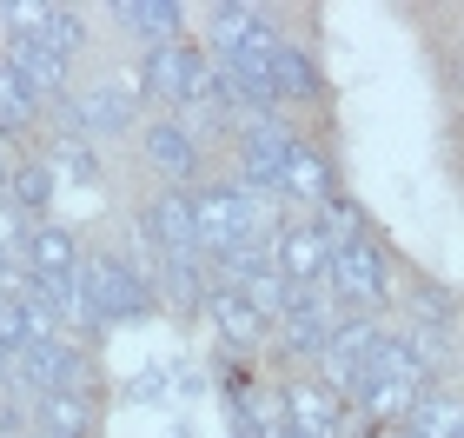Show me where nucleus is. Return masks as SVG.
I'll use <instances>...</instances> for the list:
<instances>
[{"instance_id":"20","label":"nucleus","mask_w":464,"mask_h":438,"mask_svg":"<svg viewBox=\"0 0 464 438\" xmlns=\"http://www.w3.org/2000/svg\"><path fill=\"white\" fill-rule=\"evenodd\" d=\"M0 392H7V352H0Z\"/></svg>"},{"instance_id":"16","label":"nucleus","mask_w":464,"mask_h":438,"mask_svg":"<svg viewBox=\"0 0 464 438\" xmlns=\"http://www.w3.org/2000/svg\"><path fill=\"white\" fill-rule=\"evenodd\" d=\"M405 425L425 432V438H464V399H458V392H425Z\"/></svg>"},{"instance_id":"14","label":"nucleus","mask_w":464,"mask_h":438,"mask_svg":"<svg viewBox=\"0 0 464 438\" xmlns=\"http://www.w3.org/2000/svg\"><path fill=\"white\" fill-rule=\"evenodd\" d=\"M53 186H60V173H53L47 160H20L14 180H7V206L27 226H40V219H47V206H53Z\"/></svg>"},{"instance_id":"8","label":"nucleus","mask_w":464,"mask_h":438,"mask_svg":"<svg viewBox=\"0 0 464 438\" xmlns=\"http://www.w3.org/2000/svg\"><path fill=\"white\" fill-rule=\"evenodd\" d=\"M285 419H292V432H305V438H345L352 399L339 385H325V379H299L285 392Z\"/></svg>"},{"instance_id":"9","label":"nucleus","mask_w":464,"mask_h":438,"mask_svg":"<svg viewBox=\"0 0 464 438\" xmlns=\"http://www.w3.org/2000/svg\"><path fill=\"white\" fill-rule=\"evenodd\" d=\"M20 266H27L34 279H47V286H67V279H80L87 253H80L73 226H53V219H40V226H27V239H20Z\"/></svg>"},{"instance_id":"11","label":"nucleus","mask_w":464,"mask_h":438,"mask_svg":"<svg viewBox=\"0 0 464 438\" xmlns=\"http://www.w3.org/2000/svg\"><path fill=\"white\" fill-rule=\"evenodd\" d=\"M279 186H285V200L312 206V213H319L325 200H339V186H332V166H325V153H319V146H312L305 133L292 140V153H285V173H279Z\"/></svg>"},{"instance_id":"2","label":"nucleus","mask_w":464,"mask_h":438,"mask_svg":"<svg viewBox=\"0 0 464 438\" xmlns=\"http://www.w3.org/2000/svg\"><path fill=\"white\" fill-rule=\"evenodd\" d=\"M80 292L93 299L100 326H133V319H153L160 312V286H153V273H146L133 253H87Z\"/></svg>"},{"instance_id":"17","label":"nucleus","mask_w":464,"mask_h":438,"mask_svg":"<svg viewBox=\"0 0 464 438\" xmlns=\"http://www.w3.org/2000/svg\"><path fill=\"white\" fill-rule=\"evenodd\" d=\"M27 40H40V47H53L60 60H73L80 47H87V14H80V7H47V20H40V34H27Z\"/></svg>"},{"instance_id":"12","label":"nucleus","mask_w":464,"mask_h":438,"mask_svg":"<svg viewBox=\"0 0 464 438\" xmlns=\"http://www.w3.org/2000/svg\"><path fill=\"white\" fill-rule=\"evenodd\" d=\"M0 60H7L34 93H47V100L67 93V60H60L53 47H40V40H7V54H0Z\"/></svg>"},{"instance_id":"15","label":"nucleus","mask_w":464,"mask_h":438,"mask_svg":"<svg viewBox=\"0 0 464 438\" xmlns=\"http://www.w3.org/2000/svg\"><path fill=\"white\" fill-rule=\"evenodd\" d=\"M40 160H47L60 180H73V186H93V180H100L93 140H80V133H67V127H53V133H47V153H40Z\"/></svg>"},{"instance_id":"10","label":"nucleus","mask_w":464,"mask_h":438,"mask_svg":"<svg viewBox=\"0 0 464 438\" xmlns=\"http://www.w3.org/2000/svg\"><path fill=\"white\" fill-rule=\"evenodd\" d=\"M206 319H213L219 346L232 352V359H246V352H259V346L272 339V319L246 299V292H226V286L213 292V299H206Z\"/></svg>"},{"instance_id":"23","label":"nucleus","mask_w":464,"mask_h":438,"mask_svg":"<svg viewBox=\"0 0 464 438\" xmlns=\"http://www.w3.org/2000/svg\"><path fill=\"white\" fill-rule=\"evenodd\" d=\"M0 312H7V292H0Z\"/></svg>"},{"instance_id":"3","label":"nucleus","mask_w":464,"mask_h":438,"mask_svg":"<svg viewBox=\"0 0 464 438\" xmlns=\"http://www.w3.org/2000/svg\"><path fill=\"white\" fill-rule=\"evenodd\" d=\"M133 239L146 246V259H199V226H193V193H153L133 219Z\"/></svg>"},{"instance_id":"4","label":"nucleus","mask_w":464,"mask_h":438,"mask_svg":"<svg viewBox=\"0 0 464 438\" xmlns=\"http://www.w3.org/2000/svg\"><path fill=\"white\" fill-rule=\"evenodd\" d=\"M332 292H339V306H352V312H365L392 292V266H385L372 233L332 239Z\"/></svg>"},{"instance_id":"18","label":"nucleus","mask_w":464,"mask_h":438,"mask_svg":"<svg viewBox=\"0 0 464 438\" xmlns=\"http://www.w3.org/2000/svg\"><path fill=\"white\" fill-rule=\"evenodd\" d=\"M365 438H425V432H411V425H372Z\"/></svg>"},{"instance_id":"19","label":"nucleus","mask_w":464,"mask_h":438,"mask_svg":"<svg viewBox=\"0 0 464 438\" xmlns=\"http://www.w3.org/2000/svg\"><path fill=\"white\" fill-rule=\"evenodd\" d=\"M7 180H14V160H7V140H0V206H7Z\"/></svg>"},{"instance_id":"21","label":"nucleus","mask_w":464,"mask_h":438,"mask_svg":"<svg viewBox=\"0 0 464 438\" xmlns=\"http://www.w3.org/2000/svg\"><path fill=\"white\" fill-rule=\"evenodd\" d=\"M34 438H67V432H47V425H40V432H34Z\"/></svg>"},{"instance_id":"13","label":"nucleus","mask_w":464,"mask_h":438,"mask_svg":"<svg viewBox=\"0 0 464 438\" xmlns=\"http://www.w3.org/2000/svg\"><path fill=\"white\" fill-rule=\"evenodd\" d=\"M113 20H120V27H133L146 47H173L179 27H186V7H173V0H120Z\"/></svg>"},{"instance_id":"6","label":"nucleus","mask_w":464,"mask_h":438,"mask_svg":"<svg viewBox=\"0 0 464 438\" xmlns=\"http://www.w3.org/2000/svg\"><path fill=\"white\" fill-rule=\"evenodd\" d=\"M140 153L166 180H193L199 173V133H193V120H186V113H153L140 127Z\"/></svg>"},{"instance_id":"22","label":"nucleus","mask_w":464,"mask_h":438,"mask_svg":"<svg viewBox=\"0 0 464 438\" xmlns=\"http://www.w3.org/2000/svg\"><path fill=\"white\" fill-rule=\"evenodd\" d=\"M279 438H305V432H292V425H285V432H279Z\"/></svg>"},{"instance_id":"7","label":"nucleus","mask_w":464,"mask_h":438,"mask_svg":"<svg viewBox=\"0 0 464 438\" xmlns=\"http://www.w3.org/2000/svg\"><path fill=\"white\" fill-rule=\"evenodd\" d=\"M272 34L279 27H272L259 7H239V0H213V7H206V54H213L219 67H232V60L252 54V47H266Z\"/></svg>"},{"instance_id":"1","label":"nucleus","mask_w":464,"mask_h":438,"mask_svg":"<svg viewBox=\"0 0 464 438\" xmlns=\"http://www.w3.org/2000/svg\"><path fill=\"white\" fill-rule=\"evenodd\" d=\"M140 113H146L140 73H107V80H93V87H80V93H60L47 120L80 133V140H113V133H133Z\"/></svg>"},{"instance_id":"5","label":"nucleus","mask_w":464,"mask_h":438,"mask_svg":"<svg viewBox=\"0 0 464 438\" xmlns=\"http://www.w3.org/2000/svg\"><path fill=\"white\" fill-rule=\"evenodd\" d=\"M272 259H279L285 286H332V233L319 219H292L279 239H272Z\"/></svg>"}]
</instances>
